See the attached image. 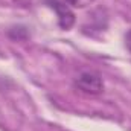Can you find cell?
<instances>
[{"label":"cell","mask_w":131,"mask_h":131,"mask_svg":"<svg viewBox=\"0 0 131 131\" xmlns=\"http://www.w3.org/2000/svg\"><path fill=\"white\" fill-rule=\"evenodd\" d=\"M75 85L81 92H84L87 95H99V93L104 92V81H102V78L99 75H96V73H93V72L81 73L75 79Z\"/></svg>","instance_id":"obj_1"},{"label":"cell","mask_w":131,"mask_h":131,"mask_svg":"<svg viewBox=\"0 0 131 131\" xmlns=\"http://www.w3.org/2000/svg\"><path fill=\"white\" fill-rule=\"evenodd\" d=\"M73 6H78V8H82V6H87V5H90L93 0H69Z\"/></svg>","instance_id":"obj_3"},{"label":"cell","mask_w":131,"mask_h":131,"mask_svg":"<svg viewBox=\"0 0 131 131\" xmlns=\"http://www.w3.org/2000/svg\"><path fill=\"white\" fill-rule=\"evenodd\" d=\"M125 46H127V49L131 52V29L125 35Z\"/></svg>","instance_id":"obj_4"},{"label":"cell","mask_w":131,"mask_h":131,"mask_svg":"<svg viewBox=\"0 0 131 131\" xmlns=\"http://www.w3.org/2000/svg\"><path fill=\"white\" fill-rule=\"evenodd\" d=\"M47 3L57 11L60 26L63 29H70L73 26V23H75V14L72 12V9L66 3L60 2V0H47Z\"/></svg>","instance_id":"obj_2"}]
</instances>
